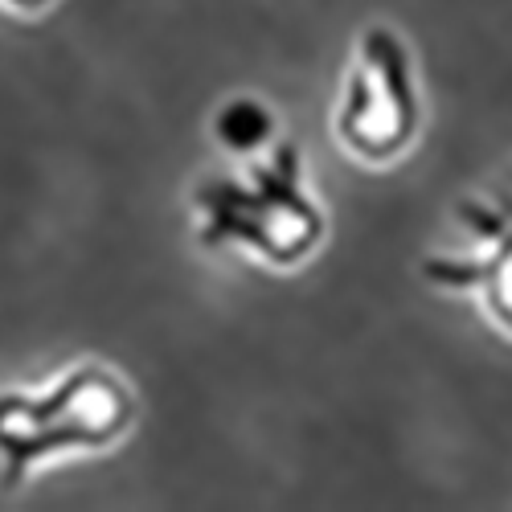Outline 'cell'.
Here are the masks:
<instances>
[{
	"mask_svg": "<svg viewBox=\"0 0 512 512\" xmlns=\"http://www.w3.org/2000/svg\"><path fill=\"white\" fill-rule=\"evenodd\" d=\"M197 234L205 246H234L271 267H295L324 242V209L304 185V152L275 140L242 177H205L193 189Z\"/></svg>",
	"mask_w": 512,
	"mask_h": 512,
	"instance_id": "6da1fadb",
	"label": "cell"
},
{
	"mask_svg": "<svg viewBox=\"0 0 512 512\" xmlns=\"http://www.w3.org/2000/svg\"><path fill=\"white\" fill-rule=\"evenodd\" d=\"M422 123L414 54L390 25H369L357 37V50L340 87L332 132L340 148L365 164L398 160Z\"/></svg>",
	"mask_w": 512,
	"mask_h": 512,
	"instance_id": "7a4b0ae2",
	"label": "cell"
},
{
	"mask_svg": "<svg viewBox=\"0 0 512 512\" xmlns=\"http://www.w3.org/2000/svg\"><path fill=\"white\" fill-rule=\"evenodd\" d=\"M127 390L103 369H74L41 394H0V459L9 484L66 447H99L123 435Z\"/></svg>",
	"mask_w": 512,
	"mask_h": 512,
	"instance_id": "3957f363",
	"label": "cell"
},
{
	"mask_svg": "<svg viewBox=\"0 0 512 512\" xmlns=\"http://www.w3.org/2000/svg\"><path fill=\"white\" fill-rule=\"evenodd\" d=\"M455 218L472 246L463 254H426L418 275L439 291H467L480 308L512 332V189L496 197H463Z\"/></svg>",
	"mask_w": 512,
	"mask_h": 512,
	"instance_id": "277c9868",
	"label": "cell"
},
{
	"mask_svg": "<svg viewBox=\"0 0 512 512\" xmlns=\"http://www.w3.org/2000/svg\"><path fill=\"white\" fill-rule=\"evenodd\" d=\"M275 132H279L275 111L254 95H238V99L222 103L218 115H213V136L234 156H259L263 148H271L279 140Z\"/></svg>",
	"mask_w": 512,
	"mask_h": 512,
	"instance_id": "5b68a950",
	"label": "cell"
}]
</instances>
